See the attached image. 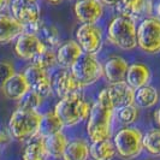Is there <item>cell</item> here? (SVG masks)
<instances>
[{
    "label": "cell",
    "instance_id": "1",
    "mask_svg": "<svg viewBox=\"0 0 160 160\" xmlns=\"http://www.w3.org/2000/svg\"><path fill=\"white\" fill-rule=\"evenodd\" d=\"M114 113L116 108L110 100L107 89L104 88L100 90L87 118V134L92 142L110 138Z\"/></svg>",
    "mask_w": 160,
    "mask_h": 160
},
{
    "label": "cell",
    "instance_id": "2",
    "mask_svg": "<svg viewBox=\"0 0 160 160\" xmlns=\"http://www.w3.org/2000/svg\"><path fill=\"white\" fill-rule=\"evenodd\" d=\"M92 106L87 102L84 95L77 92L62 98L54 107V113L62 120L64 127H72L88 118Z\"/></svg>",
    "mask_w": 160,
    "mask_h": 160
},
{
    "label": "cell",
    "instance_id": "3",
    "mask_svg": "<svg viewBox=\"0 0 160 160\" xmlns=\"http://www.w3.org/2000/svg\"><path fill=\"white\" fill-rule=\"evenodd\" d=\"M42 114L39 111H30L17 107L8 119V131L17 141L32 140L39 135Z\"/></svg>",
    "mask_w": 160,
    "mask_h": 160
},
{
    "label": "cell",
    "instance_id": "4",
    "mask_svg": "<svg viewBox=\"0 0 160 160\" xmlns=\"http://www.w3.org/2000/svg\"><path fill=\"white\" fill-rule=\"evenodd\" d=\"M137 25L135 19L125 16L114 17L107 27V39L113 46L131 51L137 46Z\"/></svg>",
    "mask_w": 160,
    "mask_h": 160
},
{
    "label": "cell",
    "instance_id": "5",
    "mask_svg": "<svg viewBox=\"0 0 160 160\" xmlns=\"http://www.w3.org/2000/svg\"><path fill=\"white\" fill-rule=\"evenodd\" d=\"M142 138L143 135L138 129L131 127L119 129L113 137L116 153L123 160L135 159L143 151Z\"/></svg>",
    "mask_w": 160,
    "mask_h": 160
},
{
    "label": "cell",
    "instance_id": "6",
    "mask_svg": "<svg viewBox=\"0 0 160 160\" xmlns=\"http://www.w3.org/2000/svg\"><path fill=\"white\" fill-rule=\"evenodd\" d=\"M8 6L11 15L25 27V32L38 34L43 27L39 2L30 0H11Z\"/></svg>",
    "mask_w": 160,
    "mask_h": 160
},
{
    "label": "cell",
    "instance_id": "7",
    "mask_svg": "<svg viewBox=\"0 0 160 160\" xmlns=\"http://www.w3.org/2000/svg\"><path fill=\"white\" fill-rule=\"evenodd\" d=\"M69 70L83 88L96 83L104 76L102 64L96 56L88 53H83Z\"/></svg>",
    "mask_w": 160,
    "mask_h": 160
},
{
    "label": "cell",
    "instance_id": "8",
    "mask_svg": "<svg viewBox=\"0 0 160 160\" xmlns=\"http://www.w3.org/2000/svg\"><path fill=\"white\" fill-rule=\"evenodd\" d=\"M137 46L148 54L160 53V18L146 17L137 25Z\"/></svg>",
    "mask_w": 160,
    "mask_h": 160
},
{
    "label": "cell",
    "instance_id": "9",
    "mask_svg": "<svg viewBox=\"0 0 160 160\" xmlns=\"http://www.w3.org/2000/svg\"><path fill=\"white\" fill-rule=\"evenodd\" d=\"M76 39L84 53L96 56L104 43L102 29L96 24H82L76 32Z\"/></svg>",
    "mask_w": 160,
    "mask_h": 160
},
{
    "label": "cell",
    "instance_id": "10",
    "mask_svg": "<svg viewBox=\"0 0 160 160\" xmlns=\"http://www.w3.org/2000/svg\"><path fill=\"white\" fill-rule=\"evenodd\" d=\"M47 47L40 38L30 32H23L15 42V53L17 57L24 60H32V58L38 56Z\"/></svg>",
    "mask_w": 160,
    "mask_h": 160
},
{
    "label": "cell",
    "instance_id": "11",
    "mask_svg": "<svg viewBox=\"0 0 160 160\" xmlns=\"http://www.w3.org/2000/svg\"><path fill=\"white\" fill-rule=\"evenodd\" d=\"M23 75L28 81L30 89L39 93L41 96L47 98L53 93V84H52V80L48 75V71L42 70L40 68L32 64L24 70Z\"/></svg>",
    "mask_w": 160,
    "mask_h": 160
},
{
    "label": "cell",
    "instance_id": "12",
    "mask_svg": "<svg viewBox=\"0 0 160 160\" xmlns=\"http://www.w3.org/2000/svg\"><path fill=\"white\" fill-rule=\"evenodd\" d=\"M104 6L100 0H77L73 11L82 24H96L104 16Z\"/></svg>",
    "mask_w": 160,
    "mask_h": 160
},
{
    "label": "cell",
    "instance_id": "13",
    "mask_svg": "<svg viewBox=\"0 0 160 160\" xmlns=\"http://www.w3.org/2000/svg\"><path fill=\"white\" fill-rule=\"evenodd\" d=\"M106 89L114 108L135 104V89L130 87L125 81L111 83Z\"/></svg>",
    "mask_w": 160,
    "mask_h": 160
},
{
    "label": "cell",
    "instance_id": "14",
    "mask_svg": "<svg viewBox=\"0 0 160 160\" xmlns=\"http://www.w3.org/2000/svg\"><path fill=\"white\" fill-rule=\"evenodd\" d=\"M52 84H53V90L60 99L71 95L73 93L81 92L83 89V87L73 77V75L69 69H64L63 71L58 72Z\"/></svg>",
    "mask_w": 160,
    "mask_h": 160
},
{
    "label": "cell",
    "instance_id": "15",
    "mask_svg": "<svg viewBox=\"0 0 160 160\" xmlns=\"http://www.w3.org/2000/svg\"><path fill=\"white\" fill-rule=\"evenodd\" d=\"M83 49L75 40H68L64 43L58 46L57 54V64L64 69H70L77 62V59L83 54Z\"/></svg>",
    "mask_w": 160,
    "mask_h": 160
},
{
    "label": "cell",
    "instance_id": "16",
    "mask_svg": "<svg viewBox=\"0 0 160 160\" xmlns=\"http://www.w3.org/2000/svg\"><path fill=\"white\" fill-rule=\"evenodd\" d=\"M120 16L135 19L137 17L148 16L153 10L152 0H122L116 6Z\"/></svg>",
    "mask_w": 160,
    "mask_h": 160
},
{
    "label": "cell",
    "instance_id": "17",
    "mask_svg": "<svg viewBox=\"0 0 160 160\" xmlns=\"http://www.w3.org/2000/svg\"><path fill=\"white\" fill-rule=\"evenodd\" d=\"M129 64L128 62L119 56H112L107 58L102 64L105 78L110 83H116L120 81H125Z\"/></svg>",
    "mask_w": 160,
    "mask_h": 160
},
{
    "label": "cell",
    "instance_id": "18",
    "mask_svg": "<svg viewBox=\"0 0 160 160\" xmlns=\"http://www.w3.org/2000/svg\"><path fill=\"white\" fill-rule=\"evenodd\" d=\"M25 32V27L12 15L0 12V43H8Z\"/></svg>",
    "mask_w": 160,
    "mask_h": 160
},
{
    "label": "cell",
    "instance_id": "19",
    "mask_svg": "<svg viewBox=\"0 0 160 160\" xmlns=\"http://www.w3.org/2000/svg\"><path fill=\"white\" fill-rule=\"evenodd\" d=\"M1 90L8 99L13 100V101H18L30 90V86H29L28 81L25 78V76L23 75V72H21V73L16 72L4 84Z\"/></svg>",
    "mask_w": 160,
    "mask_h": 160
},
{
    "label": "cell",
    "instance_id": "20",
    "mask_svg": "<svg viewBox=\"0 0 160 160\" xmlns=\"http://www.w3.org/2000/svg\"><path fill=\"white\" fill-rule=\"evenodd\" d=\"M151 77H152L151 70L147 65L142 63H134L129 65L127 76H125V82L136 90L143 86H147L151 81Z\"/></svg>",
    "mask_w": 160,
    "mask_h": 160
},
{
    "label": "cell",
    "instance_id": "21",
    "mask_svg": "<svg viewBox=\"0 0 160 160\" xmlns=\"http://www.w3.org/2000/svg\"><path fill=\"white\" fill-rule=\"evenodd\" d=\"M42 141H43V144H45L47 155L52 157V158H57V159L63 157L64 151L66 149V147L69 144V138L63 131L53 134V135L43 136Z\"/></svg>",
    "mask_w": 160,
    "mask_h": 160
},
{
    "label": "cell",
    "instance_id": "22",
    "mask_svg": "<svg viewBox=\"0 0 160 160\" xmlns=\"http://www.w3.org/2000/svg\"><path fill=\"white\" fill-rule=\"evenodd\" d=\"M114 155L116 148L110 138L92 142L89 146V157L93 160H112Z\"/></svg>",
    "mask_w": 160,
    "mask_h": 160
},
{
    "label": "cell",
    "instance_id": "23",
    "mask_svg": "<svg viewBox=\"0 0 160 160\" xmlns=\"http://www.w3.org/2000/svg\"><path fill=\"white\" fill-rule=\"evenodd\" d=\"M89 144L84 140H73L69 141V144L62 157L63 160H88Z\"/></svg>",
    "mask_w": 160,
    "mask_h": 160
},
{
    "label": "cell",
    "instance_id": "24",
    "mask_svg": "<svg viewBox=\"0 0 160 160\" xmlns=\"http://www.w3.org/2000/svg\"><path fill=\"white\" fill-rule=\"evenodd\" d=\"M159 101V93L153 86H143L135 90V104L141 108H149Z\"/></svg>",
    "mask_w": 160,
    "mask_h": 160
},
{
    "label": "cell",
    "instance_id": "25",
    "mask_svg": "<svg viewBox=\"0 0 160 160\" xmlns=\"http://www.w3.org/2000/svg\"><path fill=\"white\" fill-rule=\"evenodd\" d=\"M64 124L62 123V120L58 118L54 111H51L45 114H42L40 124V130H39V136H48V135H53L57 132L63 131Z\"/></svg>",
    "mask_w": 160,
    "mask_h": 160
},
{
    "label": "cell",
    "instance_id": "26",
    "mask_svg": "<svg viewBox=\"0 0 160 160\" xmlns=\"http://www.w3.org/2000/svg\"><path fill=\"white\" fill-rule=\"evenodd\" d=\"M38 140H32V142L25 146L22 154V160H45L47 157V152L42 137L38 135Z\"/></svg>",
    "mask_w": 160,
    "mask_h": 160
},
{
    "label": "cell",
    "instance_id": "27",
    "mask_svg": "<svg viewBox=\"0 0 160 160\" xmlns=\"http://www.w3.org/2000/svg\"><path fill=\"white\" fill-rule=\"evenodd\" d=\"M32 64L42 70H51L57 65V54L56 52L49 47H46L38 56L32 58Z\"/></svg>",
    "mask_w": 160,
    "mask_h": 160
},
{
    "label": "cell",
    "instance_id": "28",
    "mask_svg": "<svg viewBox=\"0 0 160 160\" xmlns=\"http://www.w3.org/2000/svg\"><path fill=\"white\" fill-rule=\"evenodd\" d=\"M143 149L152 155H160V128L147 131L142 138Z\"/></svg>",
    "mask_w": 160,
    "mask_h": 160
},
{
    "label": "cell",
    "instance_id": "29",
    "mask_svg": "<svg viewBox=\"0 0 160 160\" xmlns=\"http://www.w3.org/2000/svg\"><path fill=\"white\" fill-rule=\"evenodd\" d=\"M43 96H41L39 93L29 90L25 95L18 100V108H23V110H30V111H39V107L42 105L43 101Z\"/></svg>",
    "mask_w": 160,
    "mask_h": 160
},
{
    "label": "cell",
    "instance_id": "30",
    "mask_svg": "<svg viewBox=\"0 0 160 160\" xmlns=\"http://www.w3.org/2000/svg\"><path fill=\"white\" fill-rule=\"evenodd\" d=\"M116 113H117V117L120 123H123L125 125L134 124L138 118V108H137V106H135V104L116 108Z\"/></svg>",
    "mask_w": 160,
    "mask_h": 160
},
{
    "label": "cell",
    "instance_id": "31",
    "mask_svg": "<svg viewBox=\"0 0 160 160\" xmlns=\"http://www.w3.org/2000/svg\"><path fill=\"white\" fill-rule=\"evenodd\" d=\"M39 32H41L43 36V43H46V46H49V48L57 47L60 45V35L56 27L43 24Z\"/></svg>",
    "mask_w": 160,
    "mask_h": 160
},
{
    "label": "cell",
    "instance_id": "32",
    "mask_svg": "<svg viewBox=\"0 0 160 160\" xmlns=\"http://www.w3.org/2000/svg\"><path fill=\"white\" fill-rule=\"evenodd\" d=\"M16 73L15 66L10 62H0V89Z\"/></svg>",
    "mask_w": 160,
    "mask_h": 160
},
{
    "label": "cell",
    "instance_id": "33",
    "mask_svg": "<svg viewBox=\"0 0 160 160\" xmlns=\"http://www.w3.org/2000/svg\"><path fill=\"white\" fill-rule=\"evenodd\" d=\"M12 140V136L10 134V131L8 130H0V147H5L6 144H8Z\"/></svg>",
    "mask_w": 160,
    "mask_h": 160
},
{
    "label": "cell",
    "instance_id": "34",
    "mask_svg": "<svg viewBox=\"0 0 160 160\" xmlns=\"http://www.w3.org/2000/svg\"><path fill=\"white\" fill-rule=\"evenodd\" d=\"M102 2V5H106V6H117L122 0H100Z\"/></svg>",
    "mask_w": 160,
    "mask_h": 160
},
{
    "label": "cell",
    "instance_id": "35",
    "mask_svg": "<svg viewBox=\"0 0 160 160\" xmlns=\"http://www.w3.org/2000/svg\"><path fill=\"white\" fill-rule=\"evenodd\" d=\"M10 1L11 0H0V12L8 8V5H10Z\"/></svg>",
    "mask_w": 160,
    "mask_h": 160
},
{
    "label": "cell",
    "instance_id": "36",
    "mask_svg": "<svg viewBox=\"0 0 160 160\" xmlns=\"http://www.w3.org/2000/svg\"><path fill=\"white\" fill-rule=\"evenodd\" d=\"M154 119L157 122V124H158V127L160 128V107L155 111V114H154Z\"/></svg>",
    "mask_w": 160,
    "mask_h": 160
},
{
    "label": "cell",
    "instance_id": "37",
    "mask_svg": "<svg viewBox=\"0 0 160 160\" xmlns=\"http://www.w3.org/2000/svg\"><path fill=\"white\" fill-rule=\"evenodd\" d=\"M154 11H155V13H157L158 18H160V0L154 5Z\"/></svg>",
    "mask_w": 160,
    "mask_h": 160
},
{
    "label": "cell",
    "instance_id": "38",
    "mask_svg": "<svg viewBox=\"0 0 160 160\" xmlns=\"http://www.w3.org/2000/svg\"><path fill=\"white\" fill-rule=\"evenodd\" d=\"M48 4H52V5H58V4H60L63 0H46Z\"/></svg>",
    "mask_w": 160,
    "mask_h": 160
},
{
    "label": "cell",
    "instance_id": "39",
    "mask_svg": "<svg viewBox=\"0 0 160 160\" xmlns=\"http://www.w3.org/2000/svg\"><path fill=\"white\" fill-rule=\"evenodd\" d=\"M30 1H34V2H39V0H30Z\"/></svg>",
    "mask_w": 160,
    "mask_h": 160
}]
</instances>
